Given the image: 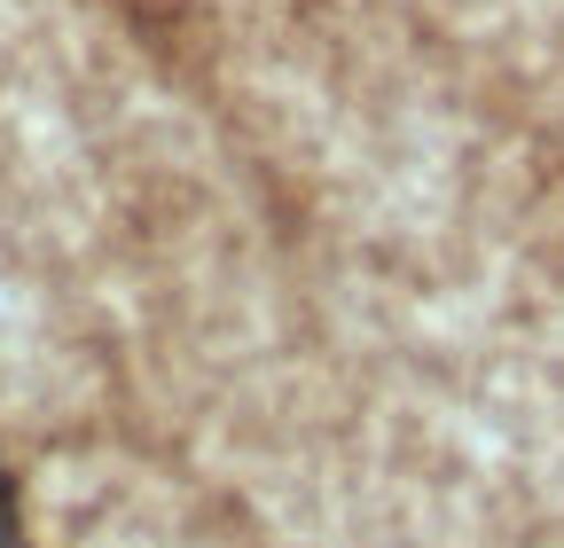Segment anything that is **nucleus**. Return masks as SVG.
I'll return each instance as SVG.
<instances>
[{
	"label": "nucleus",
	"instance_id": "obj_1",
	"mask_svg": "<svg viewBox=\"0 0 564 548\" xmlns=\"http://www.w3.org/2000/svg\"><path fill=\"white\" fill-rule=\"evenodd\" d=\"M0 548H32V540H24V502H17L9 462H0Z\"/></svg>",
	"mask_w": 564,
	"mask_h": 548
}]
</instances>
